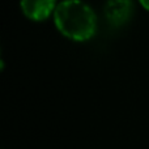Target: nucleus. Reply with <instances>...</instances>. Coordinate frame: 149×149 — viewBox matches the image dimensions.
<instances>
[{"label":"nucleus","mask_w":149,"mask_h":149,"mask_svg":"<svg viewBox=\"0 0 149 149\" xmlns=\"http://www.w3.org/2000/svg\"><path fill=\"white\" fill-rule=\"evenodd\" d=\"M54 24L60 34L76 42L93 38L97 31V17L82 0H63L54 12Z\"/></svg>","instance_id":"obj_1"},{"label":"nucleus","mask_w":149,"mask_h":149,"mask_svg":"<svg viewBox=\"0 0 149 149\" xmlns=\"http://www.w3.org/2000/svg\"><path fill=\"white\" fill-rule=\"evenodd\" d=\"M20 7L25 17L31 21H45L55 12L56 0H20Z\"/></svg>","instance_id":"obj_2"},{"label":"nucleus","mask_w":149,"mask_h":149,"mask_svg":"<svg viewBox=\"0 0 149 149\" xmlns=\"http://www.w3.org/2000/svg\"><path fill=\"white\" fill-rule=\"evenodd\" d=\"M134 4L131 0H109L105 5V16L113 26H122L132 16Z\"/></svg>","instance_id":"obj_3"},{"label":"nucleus","mask_w":149,"mask_h":149,"mask_svg":"<svg viewBox=\"0 0 149 149\" xmlns=\"http://www.w3.org/2000/svg\"><path fill=\"white\" fill-rule=\"evenodd\" d=\"M139 3L141 4V7L144 8V9H147L149 12V0H139Z\"/></svg>","instance_id":"obj_4"}]
</instances>
